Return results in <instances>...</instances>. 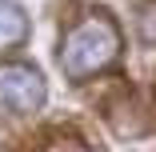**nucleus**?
Instances as JSON below:
<instances>
[{
  "label": "nucleus",
  "instance_id": "obj_1",
  "mask_svg": "<svg viewBox=\"0 0 156 152\" xmlns=\"http://www.w3.org/2000/svg\"><path fill=\"white\" fill-rule=\"evenodd\" d=\"M120 52H124L120 24L104 8H96V12H84V20H76L68 32H64L56 60H60V72H64L68 80L84 84L92 76L108 72L116 60H120Z\"/></svg>",
  "mask_w": 156,
  "mask_h": 152
},
{
  "label": "nucleus",
  "instance_id": "obj_3",
  "mask_svg": "<svg viewBox=\"0 0 156 152\" xmlns=\"http://www.w3.org/2000/svg\"><path fill=\"white\" fill-rule=\"evenodd\" d=\"M24 40H28V16H24V8L12 4V0H0V56L16 52Z\"/></svg>",
  "mask_w": 156,
  "mask_h": 152
},
{
  "label": "nucleus",
  "instance_id": "obj_4",
  "mask_svg": "<svg viewBox=\"0 0 156 152\" xmlns=\"http://www.w3.org/2000/svg\"><path fill=\"white\" fill-rule=\"evenodd\" d=\"M136 32L144 44H156V0H144L136 12Z\"/></svg>",
  "mask_w": 156,
  "mask_h": 152
},
{
  "label": "nucleus",
  "instance_id": "obj_5",
  "mask_svg": "<svg viewBox=\"0 0 156 152\" xmlns=\"http://www.w3.org/2000/svg\"><path fill=\"white\" fill-rule=\"evenodd\" d=\"M40 152H92V148H88L80 136H52Z\"/></svg>",
  "mask_w": 156,
  "mask_h": 152
},
{
  "label": "nucleus",
  "instance_id": "obj_2",
  "mask_svg": "<svg viewBox=\"0 0 156 152\" xmlns=\"http://www.w3.org/2000/svg\"><path fill=\"white\" fill-rule=\"evenodd\" d=\"M48 96L44 76L32 64H0V108L12 116H32L40 112Z\"/></svg>",
  "mask_w": 156,
  "mask_h": 152
}]
</instances>
